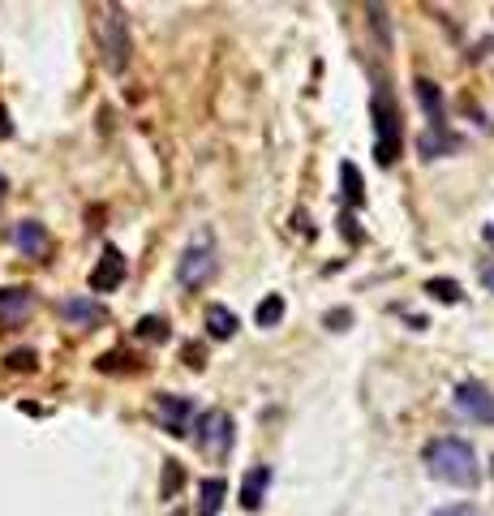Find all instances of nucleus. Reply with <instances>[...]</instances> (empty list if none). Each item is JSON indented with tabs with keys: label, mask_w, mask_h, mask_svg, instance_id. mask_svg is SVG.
<instances>
[{
	"label": "nucleus",
	"mask_w": 494,
	"mask_h": 516,
	"mask_svg": "<svg viewBox=\"0 0 494 516\" xmlns=\"http://www.w3.org/2000/svg\"><path fill=\"white\" fill-rule=\"evenodd\" d=\"M421 465L434 482H447V486H460V491H477L482 486V465H477V448L469 439H456V435H439L421 448Z\"/></svg>",
	"instance_id": "f257e3e1"
},
{
	"label": "nucleus",
	"mask_w": 494,
	"mask_h": 516,
	"mask_svg": "<svg viewBox=\"0 0 494 516\" xmlns=\"http://www.w3.org/2000/svg\"><path fill=\"white\" fill-rule=\"evenodd\" d=\"M370 117H374V160L383 168H391L400 160V147H404V129H400V108L387 91H374L370 99Z\"/></svg>",
	"instance_id": "f03ea898"
},
{
	"label": "nucleus",
	"mask_w": 494,
	"mask_h": 516,
	"mask_svg": "<svg viewBox=\"0 0 494 516\" xmlns=\"http://www.w3.org/2000/svg\"><path fill=\"white\" fill-rule=\"evenodd\" d=\"M215 271H220V250H215V233H211V228H198L194 241L181 250L177 284H181V289H202L207 280H215Z\"/></svg>",
	"instance_id": "7ed1b4c3"
},
{
	"label": "nucleus",
	"mask_w": 494,
	"mask_h": 516,
	"mask_svg": "<svg viewBox=\"0 0 494 516\" xmlns=\"http://www.w3.org/2000/svg\"><path fill=\"white\" fill-rule=\"evenodd\" d=\"M95 35H99V52H104V65L112 69V74H125V65H129V18H125V9H121V5L99 9Z\"/></svg>",
	"instance_id": "20e7f679"
},
{
	"label": "nucleus",
	"mask_w": 494,
	"mask_h": 516,
	"mask_svg": "<svg viewBox=\"0 0 494 516\" xmlns=\"http://www.w3.org/2000/svg\"><path fill=\"white\" fill-rule=\"evenodd\" d=\"M232 418L224 409H207L194 418V443L202 456H211V461H224V456L232 452Z\"/></svg>",
	"instance_id": "39448f33"
},
{
	"label": "nucleus",
	"mask_w": 494,
	"mask_h": 516,
	"mask_svg": "<svg viewBox=\"0 0 494 516\" xmlns=\"http://www.w3.org/2000/svg\"><path fill=\"white\" fill-rule=\"evenodd\" d=\"M452 405H456L460 418H469V422H477V426H494V392H490L482 379H464V383H456Z\"/></svg>",
	"instance_id": "423d86ee"
},
{
	"label": "nucleus",
	"mask_w": 494,
	"mask_h": 516,
	"mask_svg": "<svg viewBox=\"0 0 494 516\" xmlns=\"http://www.w3.org/2000/svg\"><path fill=\"white\" fill-rule=\"evenodd\" d=\"M155 418H159V426H164L172 439H185L194 430V400L164 392V396L155 400Z\"/></svg>",
	"instance_id": "0eeeda50"
},
{
	"label": "nucleus",
	"mask_w": 494,
	"mask_h": 516,
	"mask_svg": "<svg viewBox=\"0 0 494 516\" xmlns=\"http://www.w3.org/2000/svg\"><path fill=\"white\" fill-rule=\"evenodd\" d=\"M125 276H129L125 254L116 246H104V254H99V263L91 271V293H116L125 284Z\"/></svg>",
	"instance_id": "6e6552de"
},
{
	"label": "nucleus",
	"mask_w": 494,
	"mask_h": 516,
	"mask_svg": "<svg viewBox=\"0 0 494 516\" xmlns=\"http://www.w3.org/2000/svg\"><path fill=\"white\" fill-rule=\"evenodd\" d=\"M56 314H61L65 323H74V327H99L108 319V310L99 306V301H91V297H65L61 306H56Z\"/></svg>",
	"instance_id": "1a4fd4ad"
},
{
	"label": "nucleus",
	"mask_w": 494,
	"mask_h": 516,
	"mask_svg": "<svg viewBox=\"0 0 494 516\" xmlns=\"http://www.w3.org/2000/svg\"><path fill=\"white\" fill-rule=\"evenodd\" d=\"M271 465H254L250 473H245V482H241V508L245 512H258L263 508V499H267V491H271Z\"/></svg>",
	"instance_id": "9d476101"
},
{
	"label": "nucleus",
	"mask_w": 494,
	"mask_h": 516,
	"mask_svg": "<svg viewBox=\"0 0 494 516\" xmlns=\"http://www.w3.org/2000/svg\"><path fill=\"white\" fill-rule=\"evenodd\" d=\"M13 246H18L26 258H43L52 246V237H48V228H43L39 220H22L18 228H13Z\"/></svg>",
	"instance_id": "9b49d317"
},
{
	"label": "nucleus",
	"mask_w": 494,
	"mask_h": 516,
	"mask_svg": "<svg viewBox=\"0 0 494 516\" xmlns=\"http://www.w3.org/2000/svg\"><path fill=\"white\" fill-rule=\"evenodd\" d=\"M417 147H421V155L426 160H439V155H456L460 147H464V138L460 134H452V129H426V134L417 138Z\"/></svg>",
	"instance_id": "f8f14e48"
},
{
	"label": "nucleus",
	"mask_w": 494,
	"mask_h": 516,
	"mask_svg": "<svg viewBox=\"0 0 494 516\" xmlns=\"http://www.w3.org/2000/svg\"><path fill=\"white\" fill-rule=\"evenodd\" d=\"M417 99H421V112L430 117V129H443L447 125V104H443V91L434 86L430 78H417Z\"/></svg>",
	"instance_id": "ddd939ff"
},
{
	"label": "nucleus",
	"mask_w": 494,
	"mask_h": 516,
	"mask_svg": "<svg viewBox=\"0 0 494 516\" xmlns=\"http://www.w3.org/2000/svg\"><path fill=\"white\" fill-rule=\"evenodd\" d=\"M35 310L31 289H0V323H22Z\"/></svg>",
	"instance_id": "4468645a"
},
{
	"label": "nucleus",
	"mask_w": 494,
	"mask_h": 516,
	"mask_svg": "<svg viewBox=\"0 0 494 516\" xmlns=\"http://www.w3.org/2000/svg\"><path fill=\"white\" fill-rule=\"evenodd\" d=\"M198 516H220L224 508V499H228V482L224 478H202L198 482Z\"/></svg>",
	"instance_id": "2eb2a0df"
},
{
	"label": "nucleus",
	"mask_w": 494,
	"mask_h": 516,
	"mask_svg": "<svg viewBox=\"0 0 494 516\" xmlns=\"http://www.w3.org/2000/svg\"><path fill=\"white\" fill-rule=\"evenodd\" d=\"M237 314H232L228 306H220V301H215V306H207V336L211 340H232L237 336Z\"/></svg>",
	"instance_id": "dca6fc26"
},
{
	"label": "nucleus",
	"mask_w": 494,
	"mask_h": 516,
	"mask_svg": "<svg viewBox=\"0 0 494 516\" xmlns=\"http://www.w3.org/2000/svg\"><path fill=\"white\" fill-rule=\"evenodd\" d=\"M254 319H258V327H280L284 323V297L280 293H267L263 301H258Z\"/></svg>",
	"instance_id": "f3484780"
},
{
	"label": "nucleus",
	"mask_w": 494,
	"mask_h": 516,
	"mask_svg": "<svg viewBox=\"0 0 494 516\" xmlns=\"http://www.w3.org/2000/svg\"><path fill=\"white\" fill-rule=\"evenodd\" d=\"M340 181H344L348 207H361V203H366V190H361V172H357V164H340Z\"/></svg>",
	"instance_id": "a211bd4d"
},
{
	"label": "nucleus",
	"mask_w": 494,
	"mask_h": 516,
	"mask_svg": "<svg viewBox=\"0 0 494 516\" xmlns=\"http://www.w3.org/2000/svg\"><path fill=\"white\" fill-rule=\"evenodd\" d=\"M426 293L439 297V301H447V306H456V301H460V284H456V280H430Z\"/></svg>",
	"instance_id": "6ab92c4d"
},
{
	"label": "nucleus",
	"mask_w": 494,
	"mask_h": 516,
	"mask_svg": "<svg viewBox=\"0 0 494 516\" xmlns=\"http://www.w3.org/2000/svg\"><path fill=\"white\" fill-rule=\"evenodd\" d=\"M138 336L142 340H168V319H155V314H151V319H142L138 323Z\"/></svg>",
	"instance_id": "aec40b11"
},
{
	"label": "nucleus",
	"mask_w": 494,
	"mask_h": 516,
	"mask_svg": "<svg viewBox=\"0 0 494 516\" xmlns=\"http://www.w3.org/2000/svg\"><path fill=\"white\" fill-rule=\"evenodd\" d=\"M430 516H486L477 504H447V508H434Z\"/></svg>",
	"instance_id": "412c9836"
},
{
	"label": "nucleus",
	"mask_w": 494,
	"mask_h": 516,
	"mask_svg": "<svg viewBox=\"0 0 494 516\" xmlns=\"http://www.w3.org/2000/svg\"><path fill=\"white\" fill-rule=\"evenodd\" d=\"M5 366H9V370H35V353H31V349H18V353L5 357Z\"/></svg>",
	"instance_id": "4be33fe9"
},
{
	"label": "nucleus",
	"mask_w": 494,
	"mask_h": 516,
	"mask_svg": "<svg viewBox=\"0 0 494 516\" xmlns=\"http://www.w3.org/2000/svg\"><path fill=\"white\" fill-rule=\"evenodd\" d=\"M164 469H168V482H164V499H172V491L181 486V465L177 461H164Z\"/></svg>",
	"instance_id": "5701e85b"
},
{
	"label": "nucleus",
	"mask_w": 494,
	"mask_h": 516,
	"mask_svg": "<svg viewBox=\"0 0 494 516\" xmlns=\"http://www.w3.org/2000/svg\"><path fill=\"white\" fill-rule=\"evenodd\" d=\"M5 138H13V121H9V108L0 104V142H5Z\"/></svg>",
	"instance_id": "b1692460"
},
{
	"label": "nucleus",
	"mask_w": 494,
	"mask_h": 516,
	"mask_svg": "<svg viewBox=\"0 0 494 516\" xmlns=\"http://www.w3.org/2000/svg\"><path fill=\"white\" fill-rule=\"evenodd\" d=\"M348 319H353V314H348V310H336V314H327V327L336 323V332H344V323H348Z\"/></svg>",
	"instance_id": "393cba45"
},
{
	"label": "nucleus",
	"mask_w": 494,
	"mask_h": 516,
	"mask_svg": "<svg viewBox=\"0 0 494 516\" xmlns=\"http://www.w3.org/2000/svg\"><path fill=\"white\" fill-rule=\"evenodd\" d=\"M185 366H194V370H202V349H194V344H190V349H185Z\"/></svg>",
	"instance_id": "a878e982"
},
{
	"label": "nucleus",
	"mask_w": 494,
	"mask_h": 516,
	"mask_svg": "<svg viewBox=\"0 0 494 516\" xmlns=\"http://www.w3.org/2000/svg\"><path fill=\"white\" fill-rule=\"evenodd\" d=\"M482 284H486V289L494 293V263H486V267H482Z\"/></svg>",
	"instance_id": "bb28decb"
},
{
	"label": "nucleus",
	"mask_w": 494,
	"mask_h": 516,
	"mask_svg": "<svg viewBox=\"0 0 494 516\" xmlns=\"http://www.w3.org/2000/svg\"><path fill=\"white\" fill-rule=\"evenodd\" d=\"M5 190H9V181H5V177H0V198H5Z\"/></svg>",
	"instance_id": "cd10ccee"
}]
</instances>
